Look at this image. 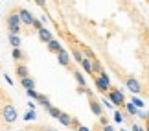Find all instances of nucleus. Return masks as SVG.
<instances>
[{
    "mask_svg": "<svg viewBox=\"0 0 149 131\" xmlns=\"http://www.w3.org/2000/svg\"><path fill=\"white\" fill-rule=\"evenodd\" d=\"M0 120H2L4 124H15L17 120H19V113H17L15 105L13 104H4L2 107H0Z\"/></svg>",
    "mask_w": 149,
    "mask_h": 131,
    "instance_id": "nucleus-1",
    "label": "nucleus"
},
{
    "mask_svg": "<svg viewBox=\"0 0 149 131\" xmlns=\"http://www.w3.org/2000/svg\"><path fill=\"white\" fill-rule=\"evenodd\" d=\"M6 22H8V35H20V26L22 22L19 19V13L17 11H11V13L8 15V19H6Z\"/></svg>",
    "mask_w": 149,
    "mask_h": 131,
    "instance_id": "nucleus-2",
    "label": "nucleus"
},
{
    "mask_svg": "<svg viewBox=\"0 0 149 131\" xmlns=\"http://www.w3.org/2000/svg\"><path fill=\"white\" fill-rule=\"evenodd\" d=\"M107 94H109V102H111L114 107H123L125 105V96H123V92L120 89L112 87Z\"/></svg>",
    "mask_w": 149,
    "mask_h": 131,
    "instance_id": "nucleus-3",
    "label": "nucleus"
},
{
    "mask_svg": "<svg viewBox=\"0 0 149 131\" xmlns=\"http://www.w3.org/2000/svg\"><path fill=\"white\" fill-rule=\"evenodd\" d=\"M125 87H127L134 96L142 92V83H140L134 76H127V78H125Z\"/></svg>",
    "mask_w": 149,
    "mask_h": 131,
    "instance_id": "nucleus-4",
    "label": "nucleus"
},
{
    "mask_svg": "<svg viewBox=\"0 0 149 131\" xmlns=\"http://www.w3.org/2000/svg\"><path fill=\"white\" fill-rule=\"evenodd\" d=\"M17 13H19V19L22 24H26V26H33V20H35V17H33V13L30 9H24V8H20V9H17Z\"/></svg>",
    "mask_w": 149,
    "mask_h": 131,
    "instance_id": "nucleus-5",
    "label": "nucleus"
},
{
    "mask_svg": "<svg viewBox=\"0 0 149 131\" xmlns=\"http://www.w3.org/2000/svg\"><path fill=\"white\" fill-rule=\"evenodd\" d=\"M88 107H90V111H92L94 116H98V118L103 116V105H101L100 100L94 98V96H90V98H88Z\"/></svg>",
    "mask_w": 149,
    "mask_h": 131,
    "instance_id": "nucleus-6",
    "label": "nucleus"
},
{
    "mask_svg": "<svg viewBox=\"0 0 149 131\" xmlns=\"http://www.w3.org/2000/svg\"><path fill=\"white\" fill-rule=\"evenodd\" d=\"M57 63H59L61 67H65V68H72V57H70V54H68L66 50H63L61 54H57Z\"/></svg>",
    "mask_w": 149,
    "mask_h": 131,
    "instance_id": "nucleus-7",
    "label": "nucleus"
},
{
    "mask_svg": "<svg viewBox=\"0 0 149 131\" xmlns=\"http://www.w3.org/2000/svg\"><path fill=\"white\" fill-rule=\"evenodd\" d=\"M94 85H96V89H98L100 92H105V94L112 89V87H111V83L105 81V79L100 78V76H94Z\"/></svg>",
    "mask_w": 149,
    "mask_h": 131,
    "instance_id": "nucleus-8",
    "label": "nucleus"
},
{
    "mask_svg": "<svg viewBox=\"0 0 149 131\" xmlns=\"http://www.w3.org/2000/svg\"><path fill=\"white\" fill-rule=\"evenodd\" d=\"M37 33H39V39H41V43H44V44H48V43L54 41V33H52L48 28H44V26H42Z\"/></svg>",
    "mask_w": 149,
    "mask_h": 131,
    "instance_id": "nucleus-9",
    "label": "nucleus"
},
{
    "mask_svg": "<svg viewBox=\"0 0 149 131\" xmlns=\"http://www.w3.org/2000/svg\"><path fill=\"white\" fill-rule=\"evenodd\" d=\"M15 74H17V76H19V79L30 78V70H28L26 63H17V65H15Z\"/></svg>",
    "mask_w": 149,
    "mask_h": 131,
    "instance_id": "nucleus-10",
    "label": "nucleus"
},
{
    "mask_svg": "<svg viewBox=\"0 0 149 131\" xmlns=\"http://www.w3.org/2000/svg\"><path fill=\"white\" fill-rule=\"evenodd\" d=\"M46 48H48V52H52V54H61L63 52V50H65V48H63V44L59 43V41H55V39H54V41H52V43H48L46 44Z\"/></svg>",
    "mask_w": 149,
    "mask_h": 131,
    "instance_id": "nucleus-11",
    "label": "nucleus"
},
{
    "mask_svg": "<svg viewBox=\"0 0 149 131\" xmlns=\"http://www.w3.org/2000/svg\"><path fill=\"white\" fill-rule=\"evenodd\" d=\"M57 120H59L61 126H65V127H72V120H74V116H70L68 113H61Z\"/></svg>",
    "mask_w": 149,
    "mask_h": 131,
    "instance_id": "nucleus-12",
    "label": "nucleus"
},
{
    "mask_svg": "<svg viewBox=\"0 0 149 131\" xmlns=\"http://www.w3.org/2000/svg\"><path fill=\"white\" fill-rule=\"evenodd\" d=\"M74 78H76V81H77V85H79V89H85L87 87V81H85V78H83V72L81 70H77V68H74Z\"/></svg>",
    "mask_w": 149,
    "mask_h": 131,
    "instance_id": "nucleus-13",
    "label": "nucleus"
},
{
    "mask_svg": "<svg viewBox=\"0 0 149 131\" xmlns=\"http://www.w3.org/2000/svg\"><path fill=\"white\" fill-rule=\"evenodd\" d=\"M20 87H24L26 90H33V89H35V79H33L31 76L20 79Z\"/></svg>",
    "mask_w": 149,
    "mask_h": 131,
    "instance_id": "nucleus-14",
    "label": "nucleus"
},
{
    "mask_svg": "<svg viewBox=\"0 0 149 131\" xmlns=\"http://www.w3.org/2000/svg\"><path fill=\"white\" fill-rule=\"evenodd\" d=\"M13 59L17 61V63H24L26 55H24V52H22L20 48H13Z\"/></svg>",
    "mask_w": 149,
    "mask_h": 131,
    "instance_id": "nucleus-15",
    "label": "nucleus"
},
{
    "mask_svg": "<svg viewBox=\"0 0 149 131\" xmlns=\"http://www.w3.org/2000/svg\"><path fill=\"white\" fill-rule=\"evenodd\" d=\"M37 102H39V104H41V105L44 107V109H48V107L52 105V102H50V98H48L46 94H41V92H39V96H37Z\"/></svg>",
    "mask_w": 149,
    "mask_h": 131,
    "instance_id": "nucleus-16",
    "label": "nucleus"
},
{
    "mask_svg": "<svg viewBox=\"0 0 149 131\" xmlns=\"http://www.w3.org/2000/svg\"><path fill=\"white\" fill-rule=\"evenodd\" d=\"M81 67L85 68V72H87V74H90V76H92V61H90V57H83Z\"/></svg>",
    "mask_w": 149,
    "mask_h": 131,
    "instance_id": "nucleus-17",
    "label": "nucleus"
},
{
    "mask_svg": "<svg viewBox=\"0 0 149 131\" xmlns=\"http://www.w3.org/2000/svg\"><path fill=\"white\" fill-rule=\"evenodd\" d=\"M8 41H9V44L13 48H20V35H8Z\"/></svg>",
    "mask_w": 149,
    "mask_h": 131,
    "instance_id": "nucleus-18",
    "label": "nucleus"
},
{
    "mask_svg": "<svg viewBox=\"0 0 149 131\" xmlns=\"http://www.w3.org/2000/svg\"><path fill=\"white\" fill-rule=\"evenodd\" d=\"M46 113H48V115H50V116H54V118H55V120H57V118H59V115H61V113H63V111H61V109H57V107H54V105H50V107H48V109H46Z\"/></svg>",
    "mask_w": 149,
    "mask_h": 131,
    "instance_id": "nucleus-19",
    "label": "nucleus"
},
{
    "mask_svg": "<svg viewBox=\"0 0 149 131\" xmlns=\"http://www.w3.org/2000/svg\"><path fill=\"white\" fill-rule=\"evenodd\" d=\"M131 104H133V105H134L138 111H142V109H144V100H140L138 96H133V98H131Z\"/></svg>",
    "mask_w": 149,
    "mask_h": 131,
    "instance_id": "nucleus-20",
    "label": "nucleus"
},
{
    "mask_svg": "<svg viewBox=\"0 0 149 131\" xmlns=\"http://www.w3.org/2000/svg\"><path fill=\"white\" fill-rule=\"evenodd\" d=\"M72 57L76 59L79 65H81V61H83V57H85V55H83V52H81V50H77V48H72Z\"/></svg>",
    "mask_w": 149,
    "mask_h": 131,
    "instance_id": "nucleus-21",
    "label": "nucleus"
},
{
    "mask_svg": "<svg viewBox=\"0 0 149 131\" xmlns=\"http://www.w3.org/2000/svg\"><path fill=\"white\" fill-rule=\"evenodd\" d=\"M123 107H125V111H127L129 115H133V116H134V115H138V109H136V107L131 104V102H125V105H123Z\"/></svg>",
    "mask_w": 149,
    "mask_h": 131,
    "instance_id": "nucleus-22",
    "label": "nucleus"
},
{
    "mask_svg": "<svg viewBox=\"0 0 149 131\" xmlns=\"http://www.w3.org/2000/svg\"><path fill=\"white\" fill-rule=\"evenodd\" d=\"M112 120L116 122V124H122L125 118H123V113L122 111H114V115H112Z\"/></svg>",
    "mask_w": 149,
    "mask_h": 131,
    "instance_id": "nucleus-23",
    "label": "nucleus"
},
{
    "mask_svg": "<svg viewBox=\"0 0 149 131\" xmlns=\"http://www.w3.org/2000/svg\"><path fill=\"white\" fill-rule=\"evenodd\" d=\"M35 116H37V115H35V111H28V113H26V115L22 116V118H24L26 122H30V120H35Z\"/></svg>",
    "mask_w": 149,
    "mask_h": 131,
    "instance_id": "nucleus-24",
    "label": "nucleus"
},
{
    "mask_svg": "<svg viewBox=\"0 0 149 131\" xmlns=\"http://www.w3.org/2000/svg\"><path fill=\"white\" fill-rule=\"evenodd\" d=\"M26 94H28V96H30V98H31V100H37V96H39V92H37V90H35V89H33V90H26Z\"/></svg>",
    "mask_w": 149,
    "mask_h": 131,
    "instance_id": "nucleus-25",
    "label": "nucleus"
},
{
    "mask_svg": "<svg viewBox=\"0 0 149 131\" xmlns=\"http://www.w3.org/2000/svg\"><path fill=\"white\" fill-rule=\"evenodd\" d=\"M100 102H101V105H103V107H109V109H112V104H111V102H109L107 98H103V100H100Z\"/></svg>",
    "mask_w": 149,
    "mask_h": 131,
    "instance_id": "nucleus-26",
    "label": "nucleus"
},
{
    "mask_svg": "<svg viewBox=\"0 0 149 131\" xmlns=\"http://www.w3.org/2000/svg\"><path fill=\"white\" fill-rule=\"evenodd\" d=\"M33 28H35V30H37V32H39V30H41V28H42V24H41V20H37V19H35V20H33Z\"/></svg>",
    "mask_w": 149,
    "mask_h": 131,
    "instance_id": "nucleus-27",
    "label": "nucleus"
},
{
    "mask_svg": "<svg viewBox=\"0 0 149 131\" xmlns=\"http://www.w3.org/2000/svg\"><path fill=\"white\" fill-rule=\"evenodd\" d=\"M100 122L103 124V127H105V126H109V120H107V116H101V118H100Z\"/></svg>",
    "mask_w": 149,
    "mask_h": 131,
    "instance_id": "nucleus-28",
    "label": "nucleus"
},
{
    "mask_svg": "<svg viewBox=\"0 0 149 131\" xmlns=\"http://www.w3.org/2000/svg\"><path fill=\"white\" fill-rule=\"evenodd\" d=\"M101 131H116V129H114V127L111 126V124H109V126H105V127H103Z\"/></svg>",
    "mask_w": 149,
    "mask_h": 131,
    "instance_id": "nucleus-29",
    "label": "nucleus"
},
{
    "mask_svg": "<svg viewBox=\"0 0 149 131\" xmlns=\"http://www.w3.org/2000/svg\"><path fill=\"white\" fill-rule=\"evenodd\" d=\"M4 79H6V81H8L9 85H13V79H11V78L8 76V74H4Z\"/></svg>",
    "mask_w": 149,
    "mask_h": 131,
    "instance_id": "nucleus-30",
    "label": "nucleus"
},
{
    "mask_svg": "<svg viewBox=\"0 0 149 131\" xmlns=\"http://www.w3.org/2000/svg\"><path fill=\"white\" fill-rule=\"evenodd\" d=\"M133 131H146V129H142L138 124H134V126H133Z\"/></svg>",
    "mask_w": 149,
    "mask_h": 131,
    "instance_id": "nucleus-31",
    "label": "nucleus"
},
{
    "mask_svg": "<svg viewBox=\"0 0 149 131\" xmlns=\"http://www.w3.org/2000/svg\"><path fill=\"white\" fill-rule=\"evenodd\" d=\"M76 131H90V129H88V127H87V126H79V127H77V129H76Z\"/></svg>",
    "mask_w": 149,
    "mask_h": 131,
    "instance_id": "nucleus-32",
    "label": "nucleus"
},
{
    "mask_svg": "<svg viewBox=\"0 0 149 131\" xmlns=\"http://www.w3.org/2000/svg\"><path fill=\"white\" fill-rule=\"evenodd\" d=\"M42 131H57V129H54V127H44Z\"/></svg>",
    "mask_w": 149,
    "mask_h": 131,
    "instance_id": "nucleus-33",
    "label": "nucleus"
},
{
    "mask_svg": "<svg viewBox=\"0 0 149 131\" xmlns=\"http://www.w3.org/2000/svg\"><path fill=\"white\" fill-rule=\"evenodd\" d=\"M146 131H149V115H147V126H146Z\"/></svg>",
    "mask_w": 149,
    "mask_h": 131,
    "instance_id": "nucleus-34",
    "label": "nucleus"
},
{
    "mask_svg": "<svg viewBox=\"0 0 149 131\" xmlns=\"http://www.w3.org/2000/svg\"><path fill=\"white\" fill-rule=\"evenodd\" d=\"M20 131H30V129H20Z\"/></svg>",
    "mask_w": 149,
    "mask_h": 131,
    "instance_id": "nucleus-35",
    "label": "nucleus"
},
{
    "mask_svg": "<svg viewBox=\"0 0 149 131\" xmlns=\"http://www.w3.org/2000/svg\"><path fill=\"white\" fill-rule=\"evenodd\" d=\"M122 131H127V129H122Z\"/></svg>",
    "mask_w": 149,
    "mask_h": 131,
    "instance_id": "nucleus-36",
    "label": "nucleus"
}]
</instances>
